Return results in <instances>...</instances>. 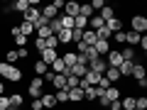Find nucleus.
I'll list each match as a JSON object with an SVG mask.
<instances>
[{
    "label": "nucleus",
    "mask_w": 147,
    "mask_h": 110,
    "mask_svg": "<svg viewBox=\"0 0 147 110\" xmlns=\"http://www.w3.org/2000/svg\"><path fill=\"white\" fill-rule=\"evenodd\" d=\"M7 71H10V64L0 61V78H5V76H7Z\"/></svg>",
    "instance_id": "nucleus-46"
},
{
    "label": "nucleus",
    "mask_w": 147,
    "mask_h": 110,
    "mask_svg": "<svg viewBox=\"0 0 147 110\" xmlns=\"http://www.w3.org/2000/svg\"><path fill=\"white\" fill-rule=\"evenodd\" d=\"M10 10H12V12H22V15H25V12L30 10V0H15V3L10 5Z\"/></svg>",
    "instance_id": "nucleus-16"
},
{
    "label": "nucleus",
    "mask_w": 147,
    "mask_h": 110,
    "mask_svg": "<svg viewBox=\"0 0 147 110\" xmlns=\"http://www.w3.org/2000/svg\"><path fill=\"white\" fill-rule=\"evenodd\" d=\"M34 47H37V52H44L47 44H44V39H37V37H34Z\"/></svg>",
    "instance_id": "nucleus-48"
},
{
    "label": "nucleus",
    "mask_w": 147,
    "mask_h": 110,
    "mask_svg": "<svg viewBox=\"0 0 147 110\" xmlns=\"http://www.w3.org/2000/svg\"><path fill=\"white\" fill-rule=\"evenodd\" d=\"M79 81H81V78H76V76H66V88H76Z\"/></svg>",
    "instance_id": "nucleus-43"
},
{
    "label": "nucleus",
    "mask_w": 147,
    "mask_h": 110,
    "mask_svg": "<svg viewBox=\"0 0 147 110\" xmlns=\"http://www.w3.org/2000/svg\"><path fill=\"white\" fill-rule=\"evenodd\" d=\"M86 27H88V20L86 17H81V15L74 17V30H86Z\"/></svg>",
    "instance_id": "nucleus-34"
},
{
    "label": "nucleus",
    "mask_w": 147,
    "mask_h": 110,
    "mask_svg": "<svg viewBox=\"0 0 147 110\" xmlns=\"http://www.w3.org/2000/svg\"><path fill=\"white\" fill-rule=\"evenodd\" d=\"M98 17H100V20H103V22H108V20H113V17H115V10H113V7H110V5H105L103 10L98 12Z\"/></svg>",
    "instance_id": "nucleus-27"
},
{
    "label": "nucleus",
    "mask_w": 147,
    "mask_h": 110,
    "mask_svg": "<svg viewBox=\"0 0 147 110\" xmlns=\"http://www.w3.org/2000/svg\"><path fill=\"white\" fill-rule=\"evenodd\" d=\"M39 17H42V12H39V7H30V10L25 12V17H22V20H27V22H32V25H34V22L39 20Z\"/></svg>",
    "instance_id": "nucleus-20"
},
{
    "label": "nucleus",
    "mask_w": 147,
    "mask_h": 110,
    "mask_svg": "<svg viewBox=\"0 0 147 110\" xmlns=\"http://www.w3.org/2000/svg\"><path fill=\"white\" fill-rule=\"evenodd\" d=\"M140 37H142V34H135L132 30H130V32H125V44L135 49V47H137V42H140Z\"/></svg>",
    "instance_id": "nucleus-23"
},
{
    "label": "nucleus",
    "mask_w": 147,
    "mask_h": 110,
    "mask_svg": "<svg viewBox=\"0 0 147 110\" xmlns=\"http://www.w3.org/2000/svg\"><path fill=\"white\" fill-rule=\"evenodd\" d=\"M52 88H54V91H69V88H66V78L57 73V76H54V81H52Z\"/></svg>",
    "instance_id": "nucleus-26"
},
{
    "label": "nucleus",
    "mask_w": 147,
    "mask_h": 110,
    "mask_svg": "<svg viewBox=\"0 0 147 110\" xmlns=\"http://www.w3.org/2000/svg\"><path fill=\"white\" fill-rule=\"evenodd\" d=\"M17 30H20V34H22V37H27V39L34 34V25H32V22H27V20H22L20 25H17Z\"/></svg>",
    "instance_id": "nucleus-11"
},
{
    "label": "nucleus",
    "mask_w": 147,
    "mask_h": 110,
    "mask_svg": "<svg viewBox=\"0 0 147 110\" xmlns=\"http://www.w3.org/2000/svg\"><path fill=\"white\" fill-rule=\"evenodd\" d=\"M105 64H108V66H113V68H118L123 64V56H120V49H110L108 54H105Z\"/></svg>",
    "instance_id": "nucleus-3"
},
{
    "label": "nucleus",
    "mask_w": 147,
    "mask_h": 110,
    "mask_svg": "<svg viewBox=\"0 0 147 110\" xmlns=\"http://www.w3.org/2000/svg\"><path fill=\"white\" fill-rule=\"evenodd\" d=\"M135 108L137 110H147V98H145V95H137V98H135Z\"/></svg>",
    "instance_id": "nucleus-39"
},
{
    "label": "nucleus",
    "mask_w": 147,
    "mask_h": 110,
    "mask_svg": "<svg viewBox=\"0 0 147 110\" xmlns=\"http://www.w3.org/2000/svg\"><path fill=\"white\" fill-rule=\"evenodd\" d=\"M79 3L76 0H69V3H64V10H61V15H66V17H76L79 15Z\"/></svg>",
    "instance_id": "nucleus-5"
},
{
    "label": "nucleus",
    "mask_w": 147,
    "mask_h": 110,
    "mask_svg": "<svg viewBox=\"0 0 147 110\" xmlns=\"http://www.w3.org/2000/svg\"><path fill=\"white\" fill-rule=\"evenodd\" d=\"M7 110H17V108H7Z\"/></svg>",
    "instance_id": "nucleus-51"
},
{
    "label": "nucleus",
    "mask_w": 147,
    "mask_h": 110,
    "mask_svg": "<svg viewBox=\"0 0 147 110\" xmlns=\"http://www.w3.org/2000/svg\"><path fill=\"white\" fill-rule=\"evenodd\" d=\"M91 7H93V12H100V10L105 7V3H103V0H93V3H91Z\"/></svg>",
    "instance_id": "nucleus-45"
},
{
    "label": "nucleus",
    "mask_w": 147,
    "mask_h": 110,
    "mask_svg": "<svg viewBox=\"0 0 147 110\" xmlns=\"http://www.w3.org/2000/svg\"><path fill=\"white\" fill-rule=\"evenodd\" d=\"M17 61H20V56H17V49H7V52H5V64L15 66Z\"/></svg>",
    "instance_id": "nucleus-29"
},
{
    "label": "nucleus",
    "mask_w": 147,
    "mask_h": 110,
    "mask_svg": "<svg viewBox=\"0 0 147 110\" xmlns=\"http://www.w3.org/2000/svg\"><path fill=\"white\" fill-rule=\"evenodd\" d=\"M86 71H88V66H86V64H76V66H71V76H76V78H84Z\"/></svg>",
    "instance_id": "nucleus-30"
},
{
    "label": "nucleus",
    "mask_w": 147,
    "mask_h": 110,
    "mask_svg": "<svg viewBox=\"0 0 147 110\" xmlns=\"http://www.w3.org/2000/svg\"><path fill=\"white\" fill-rule=\"evenodd\" d=\"M130 27H132V32H135V34H145V32H147V17L132 15V17H130Z\"/></svg>",
    "instance_id": "nucleus-2"
},
{
    "label": "nucleus",
    "mask_w": 147,
    "mask_h": 110,
    "mask_svg": "<svg viewBox=\"0 0 147 110\" xmlns=\"http://www.w3.org/2000/svg\"><path fill=\"white\" fill-rule=\"evenodd\" d=\"M30 110H44L42 100H39V98H32V103H30Z\"/></svg>",
    "instance_id": "nucleus-44"
},
{
    "label": "nucleus",
    "mask_w": 147,
    "mask_h": 110,
    "mask_svg": "<svg viewBox=\"0 0 147 110\" xmlns=\"http://www.w3.org/2000/svg\"><path fill=\"white\" fill-rule=\"evenodd\" d=\"M105 27L110 30V34H115V32H123V20H120V17H113V20L105 22Z\"/></svg>",
    "instance_id": "nucleus-18"
},
{
    "label": "nucleus",
    "mask_w": 147,
    "mask_h": 110,
    "mask_svg": "<svg viewBox=\"0 0 147 110\" xmlns=\"http://www.w3.org/2000/svg\"><path fill=\"white\" fill-rule=\"evenodd\" d=\"M10 108V100H7V95H0V110H7Z\"/></svg>",
    "instance_id": "nucleus-47"
},
{
    "label": "nucleus",
    "mask_w": 147,
    "mask_h": 110,
    "mask_svg": "<svg viewBox=\"0 0 147 110\" xmlns=\"http://www.w3.org/2000/svg\"><path fill=\"white\" fill-rule=\"evenodd\" d=\"M59 22H61V30H74V17H66L59 12Z\"/></svg>",
    "instance_id": "nucleus-33"
},
{
    "label": "nucleus",
    "mask_w": 147,
    "mask_h": 110,
    "mask_svg": "<svg viewBox=\"0 0 147 110\" xmlns=\"http://www.w3.org/2000/svg\"><path fill=\"white\" fill-rule=\"evenodd\" d=\"M96 42H98L96 32H93V30H84V37H81V44H86V47H93Z\"/></svg>",
    "instance_id": "nucleus-13"
},
{
    "label": "nucleus",
    "mask_w": 147,
    "mask_h": 110,
    "mask_svg": "<svg viewBox=\"0 0 147 110\" xmlns=\"http://www.w3.org/2000/svg\"><path fill=\"white\" fill-rule=\"evenodd\" d=\"M44 44H47V49H57V52H59V42H57V37H47V39H44Z\"/></svg>",
    "instance_id": "nucleus-38"
},
{
    "label": "nucleus",
    "mask_w": 147,
    "mask_h": 110,
    "mask_svg": "<svg viewBox=\"0 0 147 110\" xmlns=\"http://www.w3.org/2000/svg\"><path fill=\"white\" fill-rule=\"evenodd\" d=\"M120 108L123 110H135V95H125L120 100Z\"/></svg>",
    "instance_id": "nucleus-32"
},
{
    "label": "nucleus",
    "mask_w": 147,
    "mask_h": 110,
    "mask_svg": "<svg viewBox=\"0 0 147 110\" xmlns=\"http://www.w3.org/2000/svg\"><path fill=\"white\" fill-rule=\"evenodd\" d=\"M42 93H44V81L39 78V76H34L32 83H30V88H27V95H30V98H42Z\"/></svg>",
    "instance_id": "nucleus-1"
},
{
    "label": "nucleus",
    "mask_w": 147,
    "mask_h": 110,
    "mask_svg": "<svg viewBox=\"0 0 147 110\" xmlns=\"http://www.w3.org/2000/svg\"><path fill=\"white\" fill-rule=\"evenodd\" d=\"M103 98L108 100V103L120 100V88H118V86H108V88H105V93H103Z\"/></svg>",
    "instance_id": "nucleus-8"
},
{
    "label": "nucleus",
    "mask_w": 147,
    "mask_h": 110,
    "mask_svg": "<svg viewBox=\"0 0 147 110\" xmlns=\"http://www.w3.org/2000/svg\"><path fill=\"white\" fill-rule=\"evenodd\" d=\"M132 64H135V61H123L120 66H118V73H120L123 78H127V76L132 73Z\"/></svg>",
    "instance_id": "nucleus-25"
},
{
    "label": "nucleus",
    "mask_w": 147,
    "mask_h": 110,
    "mask_svg": "<svg viewBox=\"0 0 147 110\" xmlns=\"http://www.w3.org/2000/svg\"><path fill=\"white\" fill-rule=\"evenodd\" d=\"M100 78H103V76H100V73H93V71H86V73H84V78H81V81H84L86 86H98V83H100Z\"/></svg>",
    "instance_id": "nucleus-10"
},
{
    "label": "nucleus",
    "mask_w": 147,
    "mask_h": 110,
    "mask_svg": "<svg viewBox=\"0 0 147 110\" xmlns=\"http://www.w3.org/2000/svg\"><path fill=\"white\" fill-rule=\"evenodd\" d=\"M32 68H34V76H39V78H42L44 73L49 71V66H47V64L42 61V59H37V61H34V66H32Z\"/></svg>",
    "instance_id": "nucleus-22"
},
{
    "label": "nucleus",
    "mask_w": 147,
    "mask_h": 110,
    "mask_svg": "<svg viewBox=\"0 0 147 110\" xmlns=\"http://www.w3.org/2000/svg\"><path fill=\"white\" fill-rule=\"evenodd\" d=\"M120 56H123V61H135V49H132V47H123L120 49Z\"/></svg>",
    "instance_id": "nucleus-31"
},
{
    "label": "nucleus",
    "mask_w": 147,
    "mask_h": 110,
    "mask_svg": "<svg viewBox=\"0 0 147 110\" xmlns=\"http://www.w3.org/2000/svg\"><path fill=\"white\" fill-rule=\"evenodd\" d=\"M81 37H84V30H71V42H74V44H79Z\"/></svg>",
    "instance_id": "nucleus-42"
},
{
    "label": "nucleus",
    "mask_w": 147,
    "mask_h": 110,
    "mask_svg": "<svg viewBox=\"0 0 147 110\" xmlns=\"http://www.w3.org/2000/svg\"><path fill=\"white\" fill-rule=\"evenodd\" d=\"M110 39H113L115 44H125V30H123V32H115V34L110 37Z\"/></svg>",
    "instance_id": "nucleus-41"
},
{
    "label": "nucleus",
    "mask_w": 147,
    "mask_h": 110,
    "mask_svg": "<svg viewBox=\"0 0 147 110\" xmlns=\"http://www.w3.org/2000/svg\"><path fill=\"white\" fill-rule=\"evenodd\" d=\"M39 59H42L47 66H52V64L59 59V52H57V49H44V52H39Z\"/></svg>",
    "instance_id": "nucleus-4"
},
{
    "label": "nucleus",
    "mask_w": 147,
    "mask_h": 110,
    "mask_svg": "<svg viewBox=\"0 0 147 110\" xmlns=\"http://www.w3.org/2000/svg\"><path fill=\"white\" fill-rule=\"evenodd\" d=\"M54 100H57V105L69 103V93H66V91H57V93H54Z\"/></svg>",
    "instance_id": "nucleus-35"
},
{
    "label": "nucleus",
    "mask_w": 147,
    "mask_h": 110,
    "mask_svg": "<svg viewBox=\"0 0 147 110\" xmlns=\"http://www.w3.org/2000/svg\"><path fill=\"white\" fill-rule=\"evenodd\" d=\"M49 30H52V34H59V32H61V22H59V17H57V20H49Z\"/></svg>",
    "instance_id": "nucleus-37"
},
{
    "label": "nucleus",
    "mask_w": 147,
    "mask_h": 110,
    "mask_svg": "<svg viewBox=\"0 0 147 110\" xmlns=\"http://www.w3.org/2000/svg\"><path fill=\"white\" fill-rule=\"evenodd\" d=\"M130 76H132L135 81H140V78H147V76H145V66H142L140 61H135V64H132V73H130Z\"/></svg>",
    "instance_id": "nucleus-19"
},
{
    "label": "nucleus",
    "mask_w": 147,
    "mask_h": 110,
    "mask_svg": "<svg viewBox=\"0 0 147 110\" xmlns=\"http://www.w3.org/2000/svg\"><path fill=\"white\" fill-rule=\"evenodd\" d=\"M42 105H44V110H54L57 108V100H54V93H42Z\"/></svg>",
    "instance_id": "nucleus-15"
},
{
    "label": "nucleus",
    "mask_w": 147,
    "mask_h": 110,
    "mask_svg": "<svg viewBox=\"0 0 147 110\" xmlns=\"http://www.w3.org/2000/svg\"><path fill=\"white\" fill-rule=\"evenodd\" d=\"M105 68H108V64H105V59H103V56H98L96 61H91V64H88V71L100 73V76H103V71H105Z\"/></svg>",
    "instance_id": "nucleus-6"
},
{
    "label": "nucleus",
    "mask_w": 147,
    "mask_h": 110,
    "mask_svg": "<svg viewBox=\"0 0 147 110\" xmlns=\"http://www.w3.org/2000/svg\"><path fill=\"white\" fill-rule=\"evenodd\" d=\"M12 42H15V47H27V37H22V34H15V37H12Z\"/></svg>",
    "instance_id": "nucleus-40"
},
{
    "label": "nucleus",
    "mask_w": 147,
    "mask_h": 110,
    "mask_svg": "<svg viewBox=\"0 0 147 110\" xmlns=\"http://www.w3.org/2000/svg\"><path fill=\"white\" fill-rule=\"evenodd\" d=\"M96 98H98V95H96V88L93 86H86L84 88V100L86 103H96Z\"/></svg>",
    "instance_id": "nucleus-28"
},
{
    "label": "nucleus",
    "mask_w": 147,
    "mask_h": 110,
    "mask_svg": "<svg viewBox=\"0 0 147 110\" xmlns=\"http://www.w3.org/2000/svg\"><path fill=\"white\" fill-rule=\"evenodd\" d=\"M0 95H5V83L0 81Z\"/></svg>",
    "instance_id": "nucleus-50"
},
{
    "label": "nucleus",
    "mask_w": 147,
    "mask_h": 110,
    "mask_svg": "<svg viewBox=\"0 0 147 110\" xmlns=\"http://www.w3.org/2000/svg\"><path fill=\"white\" fill-rule=\"evenodd\" d=\"M66 93H69V103H74V105L84 103V91H81L79 86H76V88H69Z\"/></svg>",
    "instance_id": "nucleus-7"
},
{
    "label": "nucleus",
    "mask_w": 147,
    "mask_h": 110,
    "mask_svg": "<svg viewBox=\"0 0 147 110\" xmlns=\"http://www.w3.org/2000/svg\"><path fill=\"white\" fill-rule=\"evenodd\" d=\"M135 110H137V108H135Z\"/></svg>",
    "instance_id": "nucleus-53"
},
{
    "label": "nucleus",
    "mask_w": 147,
    "mask_h": 110,
    "mask_svg": "<svg viewBox=\"0 0 147 110\" xmlns=\"http://www.w3.org/2000/svg\"><path fill=\"white\" fill-rule=\"evenodd\" d=\"M39 12H42V17H44V20H57V17H59V12L54 10L52 5H44V7H42Z\"/></svg>",
    "instance_id": "nucleus-24"
},
{
    "label": "nucleus",
    "mask_w": 147,
    "mask_h": 110,
    "mask_svg": "<svg viewBox=\"0 0 147 110\" xmlns=\"http://www.w3.org/2000/svg\"><path fill=\"white\" fill-rule=\"evenodd\" d=\"M17 56H20V59H27V56H30V49H27V47L17 49Z\"/></svg>",
    "instance_id": "nucleus-49"
},
{
    "label": "nucleus",
    "mask_w": 147,
    "mask_h": 110,
    "mask_svg": "<svg viewBox=\"0 0 147 110\" xmlns=\"http://www.w3.org/2000/svg\"><path fill=\"white\" fill-rule=\"evenodd\" d=\"M93 52L98 54V56H105V54L110 52V42H105V39H98V42L93 44Z\"/></svg>",
    "instance_id": "nucleus-12"
},
{
    "label": "nucleus",
    "mask_w": 147,
    "mask_h": 110,
    "mask_svg": "<svg viewBox=\"0 0 147 110\" xmlns=\"http://www.w3.org/2000/svg\"><path fill=\"white\" fill-rule=\"evenodd\" d=\"M54 37H57L59 47H66V44H71V30H61L59 34H54Z\"/></svg>",
    "instance_id": "nucleus-17"
},
{
    "label": "nucleus",
    "mask_w": 147,
    "mask_h": 110,
    "mask_svg": "<svg viewBox=\"0 0 147 110\" xmlns=\"http://www.w3.org/2000/svg\"><path fill=\"white\" fill-rule=\"evenodd\" d=\"M120 110H123V108H120Z\"/></svg>",
    "instance_id": "nucleus-52"
},
{
    "label": "nucleus",
    "mask_w": 147,
    "mask_h": 110,
    "mask_svg": "<svg viewBox=\"0 0 147 110\" xmlns=\"http://www.w3.org/2000/svg\"><path fill=\"white\" fill-rule=\"evenodd\" d=\"M96 37H98V39H105V42H110V37H113V34H110V30H108V27H100V30L98 32H96Z\"/></svg>",
    "instance_id": "nucleus-36"
},
{
    "label": "nucleus",
    "mask_w": 147,
    "mask_h": 110,
    "mask_svg": "<svg viewBox=\"0 0 147 110\" xmlns=\"http://www.w3.org/2000/svg\"><path fill=\"white\" fill-rule=\"evenodd\" d=\"M5 81H10V83H20V81H22V68H20V66H10Z\"/></svg>",
    "instance_id": "nucleus-9"
},
{
    "label": "nucleus",
    "mask_w": 147,
    "mask_h": 110,
    "mask_svg": "<svg viewBox=\"0 0 147 110\" xmlns=\"http://www.w3.org/2000/svg\"><path fill=\"white\" fill-rule=\"evenodd\" d=\"M7 100H10V108H22V103H25V98H22V93H10L7 95Z\"/></svg>",
    "instance_id": "nucleus-21"
},
{
    "label": "nucleus",
    "mask_w": 147,
    "mask_h": 110,
    "mask_svg": "<svg viewBox=\"0 0 147 110\" xmlns=\"http://www.w3.org/2000/svg\"><path fill=\"white\" fill-rule=\"evenodd\" d=\"M59 59H61V61L66 64L69 68H71V66H76V59H79V54H76V52H64V54H59Z\"/></svg>",
    "instance_id": "nucleus-14"
}]
</instances>
